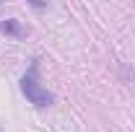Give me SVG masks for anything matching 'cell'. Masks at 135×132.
I'll list each match as a JSON object with an SVG mask.
<instances>
[{
  "label": "cell",
  "instance_id": "7a4b0ae2",
  "mask_svg": "<svg viewBox=\"0 0 135 132\" xmlns=\"http://www.w3.org/2000/svg\"><path fill=\"white\" fill-rule=\"evenodd\" d=\"M0 29H3L5 34H11V36H18V39H21V36H26V29L18 23L16 18H5V21L0 23Z\"/></svg>",
  "mask_w": 135,
  "mask_h": 132
},
{
  "label": "cell",
  "instance_id": "6da1fadb",
  "mask_svg": "<svg viewBox=\"0 0 135 132\" xmlns=\"http://www.w3.org/2000/svg\"><path fill=\"white\" fill-rule=\"evenodd\" d=\"M21 91H23V96L31 101L34 106H47V104H52V93L42 85V83H39L36 70L26 73V75L21 78Z\"/></svg>",
  "mask_w": 135,
  "mask_h": 132
}]
</instances>
